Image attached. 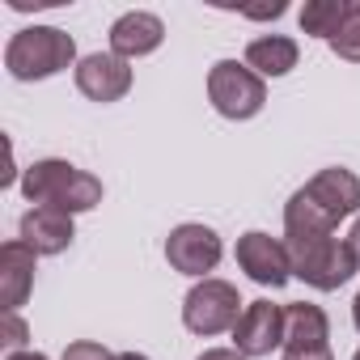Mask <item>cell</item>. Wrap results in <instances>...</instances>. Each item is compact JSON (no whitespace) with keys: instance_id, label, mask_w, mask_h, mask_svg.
Wrapping results in <instances>:
<instances>
[{"instance_id":"cell-4","label":"cell","mask_w":360,"mask_h":360,"mask_svg":"<svg viewBox=\"0 0 360 360\" xmlns=\"http://www.w3.org/2000/svg\"><path fill=\"white\" fill-rule=\"evenodd\" d=\"M72 60H77V43H72V34H64L56 26H26L5 47V68L13 81H47V77L72 68Z\"/></svg>"},{"instance_id":"cell-9","label":"cell","mask_w":360,"mask_h":360,"mask_svg":"<svg viewBox=\"0 0 360 360\" xmlns=\"http://www.w3.org/2000/svg\"><path fill=\"white\" fill-rule=\"evenodd\" d=\"M233 347L246 360L271 356L276 347H284V309L271 301H250L233 326Z\"/></svg>"},{"instance_id":"cell-13","label":"cell","mask_w":360,"mask_h":360,"mask_svg":"<svg viewBox=\"0 0 360 360\" xmlns=\"http://www.w3.org/2000/svg\"><path fill=\"white\" fill-rule=\"evenodd\" d=\"M72 238H77L72 217L60 208H30L22 217V242L34 255H64L72 246Z\"/></svg>"},{"instance_id":"cell-8","label":"cell","mask_w":360,"mask_h":360,"mask_svg":"<svg viewBox=\"0 0 360 360\" xmlns=\"http://www.w3.org/2000/svg\"><path fill=\"white\" fill-rule=\"evenodd\" d=\"M238 267L255 280V284H263V288H284L288 280H292V263H288V246H284V238H271V233H259V229H250V233H242L238 238Z\"/></svg>"},{"instance_id":"cell-12","label":"cell","mask_w":360,"mask_h":360,"mask_svg":"<svg viewBox=\"0 0 360 360\" xmlns=\"http://www.w3.org/2000/svg\"><path fill=\"white\" fill-rule=\"evenodd\" d=\"M161 39H165V22H161L157 13L131 9V13H123V18L110 26V51H115L119 60L153 56V51L161 47Z\"/></svg>"},{"instance_id":"cell-17","label":"cell","mask_w":360,"mask_h":360,"mask_svg":"<svg viewBox=\"0 0 360 360\" xmlns=\"http://www.w3.org/2000/svg\"><path fill=\"white\" fill-rule=\"evenodd\" d=\"M26 339H30V326H26L22 314H5V318H0V347H5L9 356L26 352Z\"/></svg>"},{"instance_id":"cell-6","label":"cell","mask_w":360,"mask_h":360,"mask_svg":"<svg viewBox=\"0 0 360 360\" xmlns=\"http://www.w3.org/2000/svg\"><path fill=\"white\" fill-rule=\"evenodd\" d=\"M242 297L229 280H200L187 297H183V322L191 335H221L233 330L242 318Z\"/></svg>"},{"instance_id":"cell-2","label":"cell","mask_w":360,"mask_h":360,"mask_svg":"<svg viewBox=\"0 0 360 360\" xmlns=\"http://www.w3.org/2000/svg\"><path fill=\"white\" fill-rule=\"evenodd\" d=\"M22 195L34 208H60V212L77 217V212H89L102 204V183L89 169H77L72 161L47 157L22 174Z\"/></svg>"},{"instance_id":"cell-10","label":"cell","mask_w":360,"mask_h":360,"mask_svg":"<svg viewBox=\"0 0 360 360\" xmlns=\"http://www.w3.org/2000/svg\"><path fill=\"white\" fill-rule=\"evenodd\" d=\"M77 89L89 102H119L131 89V68L115 51H94L77 64Z\"/></svg>"},{"instance_id":"cell-3","label":"cell","mask_w":360,"mask_h":360,"mask_svg":"<svg viewBox=\"0 0 360 360\" xmlns=\"http://www.w3.org/2000/svg\"><path fill=\"white\" fill-rule=\"evenodd\" d=\"M284 246H288L292 276L318 292H335L360 271L347 242H339L330 229H284Z\"/></svg>"},{"instance_id":"cell-25","label":"cell","mask_w":360,"mask_h":360,"mask_svg":"<svg viewBox=\"0 0 360 360\" xmlns=\"http://www.w3.org/2000/svg\"><path fill=\"white\" fill-rule=\"evenodd\" d=\"M352 360H360V347H356V356H352Z\"/></svg>"},{"instance_id":"cell-16","label":"cell","mask_w":360,"mask_h":360,"mask_svg":"<svg viewBox=\"0 0 360 360\" xmlns=\"http://www.w3.org/2000/svg\"><path fill=\"white\" fill-rule=\"evenodd\" d=\"M330 51L347 64H360V0H352V9L339 26V34L330 39Z\"/></svg>"},{"instance_id":"cell-21","label":"cell","mask_w":360,"mask_h":360,"mask_svg":"<svg viewBox=\"0 0 360 360\" xmlns=\"http://www.w3.org/2000/svg\"><path fill=\"white\" fill-rule=\"evenodd\" d=\"M347 250H352V259H356V267H360V221H356L352 233H347Z\"/></svg>"},{"instance_id":"cell-15","label":"cell","mask_w":360,"mask_h":360,"mask_svg":"<svg viewBox=\"0 0 360 360\" xmlns=\"http://www.w3.org/2000/svg\"><path fill=\"white\" fill-rule=\"evenodd\" d=\"M352 9V0H305V9H301V30L314 34V39H335L343 18Z\"/></svg>"},{"instance_id":"cell-7","label":"cell","mask_w":360,"mask_h":360,"mask_svg":"<svg viewBox=\"0 0 360 360\" xmlns=\"http://www.w3.org/2000/svg\"><path fill=\"white\" fill-rule=\"evenodd\" d=\"M221 255H225V246H221L217 229L195 225V221L169 229V238H165V259H169L174 271H183V276H204L208 280V271H217Z\"/></svg>"},{"instance_id":"cell-1","label":"cell","mask_w":360,"mask_h":360,"mask_svg":"<svg viewBox=\"0 0 360 360\" xmlns=\"http://www.w3.org/2000/svg\"><path fill=\"white\" fill-rule=\"evenodd\" d=\"M360 212V178L343 165L314 174L309 183L284 204V229H330Z\"/></svg>"},{"instance_id":"cell-20","label":"cell","mask_w":360,"mask_h":360,"mask_svg":"<svg viewBox=\"0 0 360 360\" xmlns=\"http://www.w3.org/2000/svg\"><path fill=\"white\" fill-rule=\"evenodd\" d=\"M200 360H246V356H242L238 347H208Z\"/></svg>"},{"instance_id":"cell-23","label":"cell","mask_w":360,"mask_h":360,"mask_svg":"<svg viewBox=\"0 0 360 360\" xmlns=\"http://www.w3.org/2000/svg\"><path fill=\"white\" fill-rule=\"evenodd\" d=\"M352 322H356V330H360V292H356V301H352Z\"/></svg>"},{"instance_id":"cell-11","label":"cell","mask_w":360,"mask_h":360,"mask_svg":"<svg viewBox=\"0 0 360 360\" xmlns=\"http://www.w3.org/2000/svg\"><path fill=\"white\" fill-rule=\"evenodd\" d=\"M34 250L18 238L0 246V305L5 314H18V305H26L30 288H34Z\"/></svg>"},{"instance_id":"cell-5","label":"cell","mask_w":360,"mask_h":360,"mask_svg":"<svg viewBox=\"0 0 360 360\" xmlns=\"http://www.w3.org/2000/svg\"><path fill=\"white\" fill-rule=\"evenodd\" d=\"M208 98H212L217 115L242 123V119H255V115L263 110L267 85H263L259 72L246 68V60H242V64H238V60H217L212 72H208Z\"/></svg>"},{"instance_id":"cell-18","label":"cell","mask_w":360,"mask_h":360,"mask_svg":"<svg viewBox=\"0 0 360 360\" xmlns=\"http://www.w3.org/2000/svg\"><path fill=\"white\" fill-rule=\"evenodd\" d=\"M60 360H115L102 343H94V339H77V343H68L64 347V356Z\"/></svg>"},{"instance_id":"cell-19","label":"cell","mask_w":360,"mask_h":360,"mask_svg":"<svg viewBox=\"0 0 360 360\" xmlns=\"http://www.w3.org/2000/svg\"><path fill=\"white\" fill-rule=\"evenodd\" d=\"M284 360H335L330 343H288Z\"/></svg>"},{"instance_id":"cell-14","label":"cell","mask_w":360,"mask_h":360,"mask_svg":"<svg viewBox=\"0 0 360 360\" xmlns=\"http://www.w3.org/2000/svg\"><path fill=\"white\" fill-rule=\"evenodd\" d=\"M301 60V47L288 34H259L246 43V68L259 77H288Z\"/></svg>"},{"instance_id":"cell-22","label":"cell","mask_w":360,"mask_h":360,"mask_svg":"<svg viewBox=\"0 0 360 360\" xmlns=\"http://www.w3.org/2000/svg\"><path fill=\"white\" fill-rule=\"evenodd\" d=\"M9 360H47L43 352H18V356H9Z\"/></svg>"},{"instance_id":"cell-24","label":"cell","mask_w":360,"mask_h":360,"mask_svg":"<svg viewBox=\"0 0 360 360\" xmlns=\"http://www.w3.org/2000/svg\"><path fill=\"white\" fill-rule=\"evenodd\" d=\"M115 360H148V356H140V352H119Z\"/></svg>"}]
</instances>
